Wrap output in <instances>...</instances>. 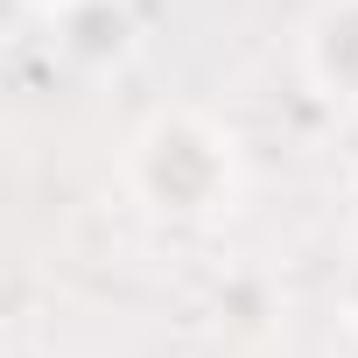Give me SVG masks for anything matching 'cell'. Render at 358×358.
Returning <instances> with one entry per match:
<instances>
[{"mask_svg":"<svg viewBox=\"0 0 358 358\" xmlns=\"http://www.w3.org/2000/svg\"><path fill=\"white\" fill-rule=\"evenodd\" d=\"M127 183L134 197L155 211V218H176V225H204L232 204L239 190V148L218 120L204 113H155L141 134H134V155H127Z\"/></svg>","mask_w":358,"mask_h":358,"instance_id":"obj_1","label":"cell"},{"mask_svg":"<svg viewBox=\"0 0 358 358\" xmlns=\"http://www.w3.org/2000/svg\"><path fill=\"white\" fill-rule=\"evenodd\" d=\"M337 302H344V323L358 330V253H351V267H344V281H337Z\"/></svg>","mask_w":358,"mask_h":358,"instance_id":"obj_3","label":"cell"},{"mask_svg":"<svg viewBox=\"0 0 358 358\" xmlns=\"http://www.w3.org/2000/svg\"><path fill=\"white\" fill-rule=\"evenodd\" d=\"M302 71L330 106L358 113V0H323L316 8L302 36Z\"/></svg>","mask_w":358,"mask_h":358,"instance_id":"obj_2","label":"cell"},{"mask_svg":"<svg viewBox=\"0 0 358 358\" xmlns=\"http://www.w3.org/2000/svg\"><path fill=\"white\" fill-rule=\"evenodd\" d=\"M29 8H43V15L57 22V15H71V8H85V0H29Z\"/></svg>","mask_w":358,"mask_h":358,"instance_id":"obj_4","label":"cell"}]
</instances>
